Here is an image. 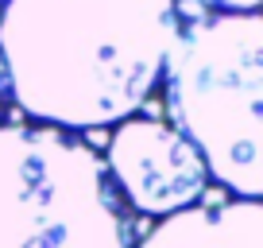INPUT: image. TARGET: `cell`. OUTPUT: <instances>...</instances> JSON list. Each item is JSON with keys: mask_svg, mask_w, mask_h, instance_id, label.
<instances>
[{"mask_svg": "<svg viewBox=\"0 0 263 248\" xmlns=\"http://www.w3.org/2000/svg\"><path fill=\"white\" fill-rule=\"evenodd\" d=\"M178 24V0H4L8 101L66 132L120 124L159 90Z\"/></svg>", "mask_w": 263, "mask_h": 248, "instance_id": "cell-1", "label": "cell"}, {"mask_svg": "<svg viewBox=\"0 0 263 248\" xmlns=\"http://www.w3.org/2000/svg\"><path fill=\"white\" fill-rule=\"evenodd\" d=\"M171 124L205 159L209 179L244 202L263 198V16L197 12L163 62Z\"/></svg>", "mask_w": 263, "mask_h": 248, "instance_id": "cell-2", "label": "cell"}, {"mask_svg": "<svg viewBox=\"0 0 263 248\" xmlns=\"http://www.w3.org/2000/svg\"><path fill=\"white\" fill-rule=\"evenodd\" d=\"M0 248H132L128 206L93 144L0 124Z\"/></svg>", "mask_w": 263, "mask_h": 248, "instance_id": "cell-3", "label": "cell"}, {"mask_svg": "<svg viewBox=\"0 0 263 248\" xmlns=\"http://www.w3.org/2000/svg\"><path fill=\"white\" fill-rule=\"evenodd\" d=\"M105 167L116 194L140 217H171L205 202L209 167L171 120L132 113L108 136Z\"/></svg>", "mask_w": 263, "mask_h": 248, "instance_id": "cell-4", "label": "cell"}, {"mask_svg": "<svg viewBox=\"0 0 263 248\" xmlns=\"http://www.w3.org/2000/svg\"><path fill=\"white\" fill-rule=\"evenodd\" d=\"M132 248H263V206L244 198L197 202L159 225Z\"/></svg>", "mask_w": 263, "mask_h": 248, "instance_id": "cell-5", "label": "cell"}, {"mask_svg": "<svg viewBox=\"0 0 263 248\" xmlns=\"http://www.w3.org/2000/svg\"><path fill=\"white\" fill-rule=\"evenodd\" d=\"M205 8H221V12H259L263 0H201Z\"/></svg>", "mask_w": 263, "mask_h": 248, "instance_id": "cell-6", "label": "cell"}, {"mask_svg": "<svg viewBox=\"0 0 263 248\" xmlns=\"http://www.w3.org/2000/svg\"><path fill=\"white\" fill-rule=\"evenodd\" d=\"M4 105H8V82H4V62H0V116H4Z\"/></svg>", "mask_w": 263, "mask_h": 248, "instance_id": "cell-7", "label": "cell"}, {"mask_svg": "<svg viewBox=\"0 0 263 248\" xmlns=\"http://www.w3.org/2000/svg\"><path fill=\"white\" fill-rule=\"evenodd\" d=\"M0 4H4V0H0Z\"/></svg>", "mask_w": 263, "mask_h": 248, "instance_id": "cell-8", "label": "cell"}]
</instances>
